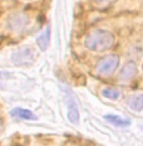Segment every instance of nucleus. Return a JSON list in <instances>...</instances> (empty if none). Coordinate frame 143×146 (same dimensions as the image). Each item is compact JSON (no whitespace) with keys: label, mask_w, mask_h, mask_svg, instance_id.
<instances>
[{"label":"nucleus","mask_w":143,"mask_h":146,"mask_svg":"<svg viewBox=\"0 0 143 146\" xmlns=\"http://www.w3.org/2000/svg\"><path fill=\"white\" fill-rule=\"evenodd\" d=\"M115 36L112 32L104 29H94L84 39V45L92 52H105L114 45Z\"/></svg>","instance_id":"1"},{"label":"nucleus","mask_w":143,"mask_h":146,"mask_svg":"<svg viewBox=\"0 0 143 146\" xmlns=\"http://www.w3.org/2000/svg\"><path fill=\"white\" fill-rule=\"evenodd\" d=\"M35 59H36V52L32 47H23L11 54V62L15 66L19 67H26L33 64L35 62Z\"/></svg>","instance_id":"2"},{"label":"nucleus","mask_w":143,"mask_h":146,"mask_svg":"<svg viewBox=\"0 0 143 146\" xmlns=\"http://www.w3.org/2000/svg\"><path fill=\"white\" fill-rule=\"evenodd\" d=\"M119 66V57L111 54V56H105L100 58L97 63L96 72L99 76H109L112 74Z\"/></svg>","instance_id":"3"},{"label":"nucleus","mask_w":143,"mask_h":146,"mask_svg":"<svg viewBox=\"0 0 143 146\" xmlns=\"http://www.w3.org/2000/svg\"><path fill=\"white\" fill-rule=\"evenodd\" d=\"M142 72H143V63H142Z\"/></svg>","instance_id":"15"},{"label":"nucleus","mask_w":143,"mask_h":146,"mask_svg":"<svg viewBox=\"0 0 143 146\" xmlns=\"http://www.w3.org/2000/svg\"><path fill=\"white\" fill-rule=\"evenodd\" d=\"M5 74H7V73H5V72L0 73V86H1V81H3V80H5V78H7V77H4Z\"/></svg>","instance_id":"13"},{"label":"nucleus","mask_w":143,"mask_h":146,"mask_svg":"<svg viewBox=\"0 0 143 146\" xmlns=\"http://www.w3.org/2000/svg\"><path fill=\"white\" fill-rule=\"evenodd\" d=\"M49 42H50V27H47V29L36 38V44H38L39 49L42 52H45L49 47Z\"/></svg>","instance_id":"9"},{"label":"nucleus","mask_w":143,"mask_h":146,"mask_svg":"<svg viewBox=\"0 0 143 146\" xmlns=\"http://www.w3.org/2000/svg\"><path fill=\"white\" fill-rule=\"evenodd\" d=\"M1 127H3V122H1V118H0V130H1Z\"/></svg>","instance_id":"14"},{"label":"nucleus","mask_w":143,"mask_h":146,"mask_svg":"<svg viewBox=\"0 0 143 146\" xmlns=\"http://www.w3.org/2000/svg\"><path fill=\"white\" fill-rule=\"evenodd\" d=\"M28 23H29V19L26 18V15L20 14V13L11 15L8 19V27L11 30H15V32H20V30L28 25Z\"/></svg>","instance_id":"5"},{"label":"nucleus","mask_w":143,"mask_h":146,"mask_svg":"<svg viewBox=\"0 0 143 146\" xmlns=\"http://www.w3.org/2000/svg\"><path fill=\"white\" fill-rule=\"evenodd\" d=\"M102 95H103V97H105V98H108V100H118L121 96V92L118 90H115V88L108 87L102 91Z\"/></svg>","instance_id":"11"},{"label":"nucleus","mask_w":143,"mask_h":146,"mask_svg":"<svg viewBox=\"0 0 143 146\" xmlns=\"http://www.w3.org/2000/svg\"><path fill=\"white\" fill-rule=\"evenodd\" d=\"M115 0H94V3L98 5H102V7H107V5L113 4Z\"/></svg>","instance_id":"12"},{"label":"nucleus","mask_w":143,"mask_h":146,"mask_svg":"<svg viewBox=\"0 0 143 146\" xmlns=\"http://www.w3.org/2000/svg\"><path fill=\"white\" fill-rule=\"evenodd\" d=\"M10 115H11V117L20 118V120H32V121L38 120V117H36L32 111L25 110V108H22V107H15L14 110H11Z\"/></svg>","instance_id":"6"},{"label":"nucleus","mask_w":143,"mask_h":146,"mask_svg":"<svg viewBox=\"0 0 143 146\" xmlns=\"http://www.w3.org/2000/svg\"><path fill=\"white\" fill-rule=\"evenodd\" d=\"M104 120L117 127H128V126H130V123H132L129 118H124V117L117 116V115H105Z\"/></svg>","instance_id":"8"},{"label":"nucleus","mask_w":143,"mask_h":146,"mask_svg":"<svg viewBox=\"0 0 143 146\" xmlns=\"http://www.w3.org/2000/svg\"><path fill=\"white\" fill-rule=\"evenodd\" d=\"M68 120L74 125H77L79 122V111L77 107V103L73 101V100L68 105Z\"/></svg>","instance_id":"10"},{"label":"nucleus","mask_w":143,"mask_h":146,"mask_svg":"<svg viewBox=\"0 0 143 146\" xmlns=\"http://www.w3.org/2000/svg\"><path fill=\"white\" fill-rule=\"evenodd\" d=\"M137 74V66L134 62H127L123 66V68L121 69L119 76H118V80L122 83H127V82L132 81Z\"/></svg>","instance_id":"4"},{"label":"nucleus","mask_w":143,"mask_h":146,"mask_svg":"<svg viewBox=\"0 0 143 146\" xmlns=\"http://www.w3.org/2000/svg\"><path fill=\"white\" fill-rule=\"evenodd\" d=\"M127 105L132 111H142L143 110V93L138 95H132L127 98Z\"/></svg>","instance_id":"7"}]
</instances>
